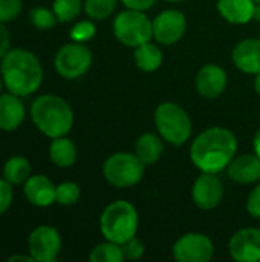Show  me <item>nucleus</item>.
<instances>
[{
    "instance_id": "f257e3e1",
    "label": "nucleus",
    "mask_w": 260,
    "mask_h": 262,
    "mask_svg": "<svg viewBox=\"0 0 260 262\" xmlns=\"http://www.w3.org/2000/svg\"><path fill=\"white\" fill-rule=\"evenodd\" d=\"M238 150L236 135L225 127H210L192 143L190 160L201 172L221 173L231 163Z\"/></svg>"
},
{
    "instance_id": "f03ea898",
    "label": "nucleus",
    "mask_w": 260,
    "mask_h": 262,
    "mask_svg": "<svg viewBox=\"0 0 260 262\" xmlns=\"http://www.w3.org/2000/svg\"><path fill=\"white\" fill-rule=\"evenodd\" d=\"M2 78L6 89L18 97L35 92L43 81L40 60L26 49H11L2 58Z\"/></svg>"
},
{
    "instance_id": "7ed1b4c3",
    "label": "nucleus",
    "mask_w": 260,
    "mask_h": 262,
    "mask_svg": "<svg viewBox=\"0 0 260 262\" xmlns=\"http://www.w3.org/2000/svg\"><path fill=\"white\" fill-rule=\"evenodd\" d=\"M31 118L37 129L49 138L64 137L74 124V112L66 100L57 95H40L31 106Z\"/></svg>"
},
{
    "instance_id": "20e7f679",
    "label": "nucleus",
    "mask_w": 260,
    "mask_h": 262,
    "mask_svg": "<svg viewBox=\"0 0 260 262\" xmlns=\"http://www.w3.org/2000/svg\"><path fill=\"white\" fill-rule=\"evenodd\" d=\"M138 212L129 201L118 200L110 203L101 213L100 230L107 241L124 244L138 232Z\"/></svg>"
},
{
    "instance_id": "39448f33",
    "label": "nucleus",
    "mask_w": 260,
    "mask_h": 262,
    "mask_svg": "<svg viewBox=\"0 0 260 262\" xmlns=\"http://www.w3.org/2000/svg\"><path fill=\"white\" fill-rule=\"evenodd\" d=\"M155 126L161 138L173 146L185 144L193 130L192 120L185 109L172 101H164L156 107Z\"/></svg>"
},
{
    "instance_id": "423d86ee",
    "label": "nucleus",
    "mask_w": 260,
    "mask_h": 262,
    "mask_svg": "<svg viewBox=\"0 0 260 262\" xmlns=\"http://www.w3.org/2000/svg\"><path fill=\"white\" fill-rule=\"evenodd\" d=\"M146 164L129 152H118L110 155L103 166L106 181L116 189H129L136 186L144 177Z\"/></svg>"
},
{
    "instance_id": "0eeeda50",
    "label": "nucleus",
    "mask_w": 260,
    "mask_h": 262,
    "mask_svg": "<svg viewBox=\"0 0 260 262\" xmlns=\"http://www.w3.org/2000/svg\"><path fill=\"white\" fill-rule=\"evenodd\" d=\"M113 34L124 46L136 48L153 38L152 20L144 14V11L127 8L115 17Z\"/></svg>"
},
{
    "instance_id": "6e6552de",
    "label": "nucleus",
    "mask_w": 260,
    "mask_h": 262,
    "mask_svg": "<svg viewBox=\"0 0 260 262\" xmlns=\"http://www.w3.org/2000/svg\"><path fill=\"white\" fill-rule=\"evenodd\" d=\"M55 71L67 80L84 75L92 66V52L84 43L72 41L58 49L55 54Z\"/></svg>"
},
{
    "instance_id": "1a4fd4ad",
    "label": "nucleus",
    "mask_w": 260,
    "mask_h": 262,
    "mask_svg": "<svg viewBox=\"0 0 260 262\" xmlns=\"http://www.w3.org/2000/svg\"><path fill=\"white\" fill-rule=\"evenodd\" d=\"M172 255L178 262H207L215 255V246L207 235L192 232L178 238Z\"/></svg>"
},
{
    "instance_id": "9d476101",
    "label": "nucleus",
    "mask_w": 260,
    "mask_h": 262,
    "mask_svg": "<svg viewBox=\"0 0 260 262\" xmlns=\"http://www.w3.org/2000/svg\"><path fill=\"white\" fill-rule=\"evenodd\" d=\"M153 38L159 45H175L178 43L187 31L185 14L179 9H166L159 12L153 21Z\"/></svg>"
},
{
    "instance_id": "9b49d317",
    "label": "nucleus",
    "mask_w": 260,
    "mask_h": 262,
    "mask_svg": "<svg viewBox=\"0 0 260 262\" xmlns=\"http://www.w3.org/2000/svg\"><path fill=\"white\" fill-rule=\"evenodd\" d=\"M28 249L34 261H55L61 250V236L51 226H38L28 238Z\"/></svg>"
},
{
    "instance_id": "f8f14e48",
    "label": "nucleus",
    "mask_w": 260,
    "mask_h": 262,
    "mask_svg": "<svg viewBox=\"0 0 260 262\" xmlns=\"http://www.w3.org/2000/svg\"><path fill=\"white\" fill-rule=\"evenodd\" d=\"M224 198V184L218 173H205L196 178L192 187V200L196 207L211 210L221 204Z\"/></svg>"
},
{
    "instance_id": "ddd939ff",
    "label": "nucleus",
    "mask_w": 260,
    "mask_h": 262,
    "mask_svg": "<svg viewBox=\"0 0 260 262\" xmlns=\"http://www.w3.org/2000/svg\"><path fill=\"white\" fill-rule=\"evenodd\" d=\"M228 253L238 262L260 261V230L254 227L241 229L228 243Z\"/></svg>"
},
{
    "instance_id": "4468645a",
    "label": "nucleus",
    "mask_w": 260,
    "mask_h": 262,
    "mask_svg": "<svg viewBox=\"0 0 260 262\" xmlns=\"http://www.w3.org/2000/svg\"><path fill=\"white\" fill-rule=\"evenodd\" d=\"M227 72L222 66L216 63L204 64L195 78V86L199 95L204 98H216L227 88Z\"/></svg>"
},
{
    "instance_id": "2eb2a0df",
    "label": "nucleus",
    "mask_w": 260,
    "mask_h": 262,
    "mask_svg": "<svg viewBox=\"0 0 260 262\" xmlns=\"http://www.w3.org/2000/svg\"><path fill=\"white\" fill-rule=\"evenodd\" d=\"M234 66L250 75H257L260 72V40L245 38L241 40L231 54Z\"/></svg>"
},
{
    "instance_id": "dca6fc26",
    "label": "nucleus",
    "mask_w": 260,
    "mask_h": 262,
    "mask_svg": "<svg viewBox=\"0 0 260 262\" xmlns=\"http://www.w3.org/2000/svg\"><path fill=\"white\" fill-rule=\"evenodd\" d=\"M227 175L239 184H253L260 180V158L256 154L234 157L227 166Z\"/></svg>"
},
{
    "instance_id": "f3484780",
    "label": "nucleus",
    "mask_w": 260,
    "mask_h": 262,
    "mask_svg": "<svg viewBox=\"0 0 260 262\" xmlns=\"http://www.w3.org/2000/svg\"><path fill=\"white\" fill-rule=\"evenodd\" d=\"M57 187L44 175H32L25 183L26 200L37 207H48L55 203Z\"/></svg>"
},
{
    "instance_id": "a211bd4d",
    "label": "nucleus",
    "mask_w": 260,
    "mask_h": 262,
    "mask_svg": "<svg viewBox=\"0 0 260 262\" xmlns=\"http://www.w3.org/2000/svg\"><path fill=\"white\" fill-rule=\"evenodd\" d=\"M25 120V106L20 97L8 92L0 94V130H15Z\"/></svg>"
},
{
    "instance_id": "6ab92c4d",
    "label": "nucleus",
    "mask_w": 260,
    "mask_h": 262,
    "mask_svg": "<svg viewBox=\"0 0 260 262\" xmlns=\"http://www.w3.org/2000/svg\"><path fill=\"white\" fill-rule=\"evenodd\" d=\"M216 6L222 18L228 23L245 25L253 20L256 3L253 0H218Z\"/></svg>"
},
{
    "instance_id": "aec40b11",
    "label": "nucleus",
    "mask_w": 260,
    "mask_h": 262,
    "mask_svg": "<svg viewBox=\"0 0 260 262\" xmlns=\"http://www.w3.org/2000/svg\"><path fill=\"white\" fill-rule=\"evenodd\" d=\"M164 152V143L161 135L146 132L135 143V155L146 164L153 166Z\"/></svg>"
},
{
    "instance_id": "412c9836",
    "label": "nucleus",
    "mask_w": 260,
    "mask_h": 262,
    "mask_svg": "<svg viewBox=\"0 0 260 262\" xmlns=\"http://www.w3.org/2000/svg\"><path fill=\"white\" fill-rule=\"evenodd\" d=\"M49 157L51 161L58 167H70L77 161V147L75 144L64 137L52 138L49 146Z\"/></svg>"
},
{
    "instance_id": "4be33fe9",
    "label": "nucleus",
    "mask_w": 260,
    "mask_h": 262,
    "mask_svg": "<svg viewBox=\"0 0 260 262\" xmlns=\"http://www.w3.org/2000/svg\"><path fill=\"white\" fill-rule=\"evenodd\" d=\"M135 63L144 72H155L162 63V52L156 43L147 41L135 48Z\"/></svg>"
},
{
    "instance_id": "5701e85b",
    "label": "nucleus",
    "mask_w": 260,
    "mask_h": 262,
    "mask_svg": "<svg viewBox=\"0 0 260 262\" xmlns=\"http://www.w3.org/2000/svg\"><path fill=\"white\" fill-rule=\"evenodd\" d=\"M31 164L25 157H12L3 166V178L11 184H23L31 177Z\"/></svg>"
},
{
    "instance_id": "b1692460",
    "label": "nucleus",
    "mask_w": 260,
    "mask_h": 262,
    "mask_svg": "<svg viewBox=\"0 0 260 262\" xmlns=\"http://www.w3.org/2000/svg\"><path fill=\"white\" fill-rule=\"evenodd\" d=\"M124 259L121 244L107 241L98 244L89 255L90 262H121Z\"/></svg>"
},
{
    "instance_id": "393cba45",
    "label": "nucleus",
    "mask_w": 260,
    "mask_h": 262,
    "mask_svg": "<svg viewBox=\"0 0 260 262\" xmlns=\"http://www.w3.org/2000/svg\"><path fill=\"white\" fill-rule=\"evenodd\" d=\"M118 0H84L83 9L92 20H106L112 15Z\"/></svg>"
},
{
    "instance_id": "a878e982",
    "label": "nucleus",
    "mask_w": 260,
    "mask_h": 262,
    "mask_svg": "<svg viewBox=\"0 0 260 262\" xmlns=\"http://www.w3.org/2000/svg\"><path fill=\"white\" fill-rule=\"evenodd\" d=\"M81 8H83L81 0H54L52 5V11L55 12L58 21L61 23L72 21L75 17H78Z\"/></svg>"
},
{
    "instance_id": "bb28decb",
    "label": "nucleus",
    "mask_w": 260,
    "mask_h": 262,
    "mask_svg": "<svg viewBox=\"0 0 260 262\" xmlns=\"http://www.w3.org/2000/svg\"><path fill=\"white\" fill-rule=\"evenodd\" d=\"M80 200V187L78 184L72 181L61 183L57 186V193H55V201L61 206H74Z\"/></svg>"
},
{
    "instance_id": "cd10ccee",
    "label": "nucleus",
    "mask_w": 260,
    "mask_h": 262,
    "mask_svg": "<svg viewBox=\"0 0 260 262\" xmlns=\"http://www.w3.org/2000/svg\"><path fill=\"white\" fill-rule=\"evenodd\" d=\"M29 18H31V23L38 29H51L58 21L55 12L48 8H34L29 12Z\"/></svg>"
},
{
    "instance_id": "c85d7f7f",
    "label": "nucleus",
    "mask_w": 260,
    "mask_h": 262,
    "mask_svg": "<svg viewBox=\"0 0 260 262\" xmlns=\"http://www.w3.org/2000/svg\"><path fill=\"white\" fill-rule=\"evenodd\" d=\"M95 35V25L90 20H81L78 21L69 32V37L72 41H78V43H84L87 40H90Z\"/></svg>"
},
{
    "instance_id": "c756f323",
    "label": "nucleus",
    "mask_w": 260,
    "mask_h": 262,
    "mask_svg": "<svg viewBox=\"0 0 260 262\" xmlns=\"http://www.w3.org/2000/svg\"><path fill=\"white\" fill-rule=\"evenodd\" d=\"M21 0H0V21H12L21 12Z\"/></svg>"
},
{
    "instance_id": "7c9ffc66",
    "label": "nucleus",
    "mask_w": 260,
    "mask_h": 262,
    "mask_svg": "<svg viewBox=\"0 0 260 262\" xmlns=\"http://www.w3.org/2000/svg\"><path fill=\"white\" fill-rule=\"evenodd\" d=\"M123 247V253H124V259L129 261H138L144 256V244L139 238L133 236L129 241H126L124 244H121Z\"/></svg>"
},
{
    "instance_id": "2f4dec72",
    "label": "nucleus",
    "mask_w": 260,
    "mask_h": 262,
    "mask_svg": "<svg viewBox=\"0 0 260 262\" xmlns=\"http://www.w3.org/2000/svg\"><path fill=\"white\" fill-rule=\"evenodd\" d=\"M12 203V189L11 183H8L5 178H0V215L5 213Z\"/></svg>"
},
{
    "instance_id": "473e14b6",
    "label": "nucleus",
    "mask_w": 260,
    "mask_h": 262,
    "mask_svg": "<svg viewBox=\"0 0 260 262\" xmlns=\"http://www.w3.org/2000/svg\"><path fill=\"white\" fill-rule=\"evenodd\" d=\"M247 212L256 218V220H260V184L256 186L250 195H248V200H247Z\"/></svg>"
},
{
    "instance_id": "72a5a7b5",
    "label": "nucleus",
    "mask_w": 260,
    "mask_h": 262,
    "mask_svg": "<svg viewBox=\"0 0 260 262\" xmlns=\"http://www.w3.org/2000/svg\"><path fill=\"white\" fill-rule=\"evenodd\" d=\"M126 8L129 9H136V11H147L150 9L156 0H121Z\"/></svg>"
},
{
    "instance_id": "f704fd0d",
    "label": "nucleus",
    "mask_w": 260,
    "mask_h": 262,
    "mask_svg": "<svg viewBox=\"0 0 260 262\" xmlns=\"http://www.w3.org/2000/svg\"><path fill=\"white\" fill-rule=\"evenodd\" d=\"M9 51V34L5 25L0 21V60L8 54Z\"/></svg>"
},
{
    "instance_id": "c9c22d12",
    "label": "nucleus",
    "mask_w": 260,
    "mask_h": 262,
    "mask_svg": "<svg viewBox=\"0 0 260 262\" xmlns=\"http://www.w3.org/2000/svg\"><path fill=\"white\" fill-rule=\"evenodd\" d=\"M253 146H254V154H256V155L260 158V127H259V130L256 132V135H254Z\"/></svg>"
},
{
    "instance_id": "e433bc0d",
    "label": "nucleus",
    "mask_w": 260,
    "mask_h": 262,
    "mask_svg": "<svg viewBox=\"0 0 260 262\" xmlns=\"http://www.w3.org/2000/svg\"><path fill=\"white\" fill-rule=\"evenodd\" d=\"M8 261H34V258L31 255L29 256H26V255H15V256L8 258Z\"/></svg>"
},
{
    "instance_id": "4c0bfd02",
    "label": "nucleus",
    "mask_w": 260,
    "mask_h": 262,
    "mask_svg": "<svg viewBox=\"0 0 260 262\" xmlns=\"http://www.w3.org/2000/svg\"><path fill=\"white\" fill-rule=\"evenodd\" d=\"M253 20H256V21H260V5H259V3H256V6H254V12H253Z\"/></svg>"
},
{
    "instance_id": "58836bf2",
    "label": "nucleus",
    "mask_w": 260,
    "mask_h": 262,
    "mask_svg": "<svg viewBox=\"0 0 260 262\" xmlns=\"http://www.w3.org/2000/svg\"><path fill=\"white\" fill-rule=\"evenodd\" d=\"M254 91L260 95V72L256 75V78H254Z\"/></svg>"
},
{
    "instance_id": "ea45409f",
    "label": "nucleus",
    "mask_w": 260,
    "mask_h": 262,
    "mask_svg": "<svg viewBox=\"0 0 260 262\" xmlns=\"http://www.w3.org/2000/svg\"><path fill=\"white\" fill-rule=\"evenodd\" d=\"M167 2H170V3H179V2H184V0H167Z\"/></svg>"
},
{
    "instance_id": "a19ab883",
    "label": "nucleus",
    "mask_w": 260,
    "mask_h": 262,
    "mask_svg": "<svg viewBox=\"0 0 260 262\" xmlns=\"http://www.w3.org/2000/svg\"><path fill=\"white\" fill-rule=\"evenodd\" d=\"M3 84H5V83H3V81H2V78H0V94H2V89H3Z\"/></svg>"
},
{
    "instance_id": "79ce46f5",
    "label": "nucleus",
    "mask_w": 260,
    "mask_h": 262,
    "mask_svg": "<svg viewBox=\"0 0 260 262\" xmlns=\"http://www.w3.org/2000/svg\"><path fill=\"white\" fill-rule=\"evenodd\" d=\"M253 2H254V3H259L260 5V0H253Z\"/></svg>"
}]
</instances>
